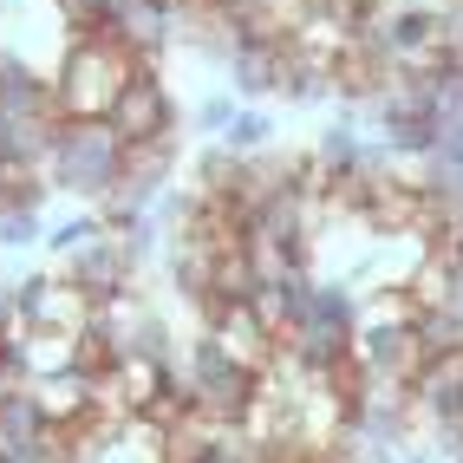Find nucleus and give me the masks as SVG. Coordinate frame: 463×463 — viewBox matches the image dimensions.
<instances>
[{
  "label": "nucleus",
  "instance_id": "nucleus-1",
  "mask_svg": "<svg viewBox=\"0 0 463 463\" xmlns=\"http://www.w3.org/2000/svg\"><path fill=\"white\" fill-rule=\"evenodd\" d=\"M144 59L118 40V33H66V52H59L52 72V105L66 125H91V118H111L118 91L131 85V72Z\"/></svg>",
  "mask_w": 463,
  "mask_h": 463
},
{
  "label": "nucleus",
  "instance_id": "nucleus-2",
  "mask_svg": "<svg viewBox=\"0 0 463 463\" xmlns=\"http://www.w3.org/2000/svg\"><path fill=\"white\" fill-rule=\"evenodd\" d=\"M46 176H52V190H66L72 203L99 209L118 190V176H125V137H118L105 118H91V125H59Z\"/></svg>",
  "mask_w": 463,
  "mask_h": 463
},
{
  "label": "nucleus",
  "instance_id": "nucleus-3",
  "mask_svg": "<svg viewBox=\"0 0 463 463\" xmlns=\"http://www.w3.org/2000/svg\"><path fill=\"white\" fill-rule=\"evenodd\" d=\"M183 379H190L196 392V411L203 418H222V424H241L255 411V398H261V373H249L215 333H196L190 339V353H183Z\"/></svg>",
  "mask_w": 463,
  "mask_h": 463
},
{
  "label": "nucleus",
  "instance_id": "nucleus-4",
  "mask_svg": "<svg viewBox=\"0 0 463 463\" xmlns=\"http://www.w3.org/2000/svg\"><path fill=\"white\" fill-rule=\"evenodd\" d=\"M105 125L125 137V150H137V144H164V137H176V99H170V85H164V72L144 66L131 72V85L118 91V105H111V118Z\"/></svg>",
  "mask_w": 463,
  "mask_h": 463
},
{
  "label": "nucleus",
  "instance_id": "nucleus-5",
  "mask_svg": "<svg viewBox=\"0 0 463 463\" xmlns=\"http://www.w3.org/2000/svg\"><path fill=\"white\" fill-rule=\"evenodd\" d=\"M14 294H20V314L33 326H52V333H91L99 326V300H91L79 281H66V274H52V268L20 274Z\"/></svg>",
  "mask_w": 463,
  "mask_h": 463
},
{
  "label": "nucleus",
  "instance_id": "nucleus-6",
  "mask_svg": "<svg viewBox=\"0 0 463 463\" xmlns=\"http://www.w3.org/2000/svg\"><path fill=\"white\" fill-rule=\"evenodd\" d=\"M196 320H203V333L222 339V346H229L241 365H249V373H268V365L281 359V333H274L249 300H203Z\"/></svg>",
  "mask_w": 463,
  "mask_h": 463
},
{
  "label": "nucleus",
  "instance_id": "nucleus-7",
  "mask_svg": "<svg viewBox=\"0 0 463 463\" xmlns=\"http://www.w3.org/2000/svg\"><path fill=\"white\" fill-rule=\"evenodd\" d=\"M59 274H66V281H79L91 300L105 307V300H118V294H131V288H137V274H144V255L131 249L125 235H99L91 249L66 255V268H59Z\"/></svg>",
  "mask_w": 463,
  "mask_h": 463
},
{
  "label": "nucleus",
  "instance_id": "nucleus-8",
  "mask_svg": "<svg viewBox=\"0 0 463 463\" xmlns=\"http://www.w3.org/2000/svg\"><path fill=\"white\" fill-rule=\"evenodd\" d=\"M0 105H7L14 118H59L52 72H33L26 52H0Z\"/></svg>",
  "mask_w": 463,
  "mask_h": 463
},
{
  "label": "nucleus",
  "instance_id": "nucleus-9",
  "mask_svg": "<svg viewBox=\"0 0 463 463\" xmlns=\"http://www.w3.org/2000/svg\"><path fill=\"white\" fill-rule=\"evenodd\" d=\"M20 365H26V385L79 373V333H52V326H33V333L20 339Z\"/></svg>",
  "mask_w": 463,
  "mask_h": 463
},
{
  "label": "nucleus",
  "instance_id": "nucleus-10",
  "mask_svg": "<svg viewBox=\"0 0 463 463\" xmlns=\"http://www.w3.org/2000/svg\"><path fill=\"white\" fill-rule=\"evenodd\" d=\"M215 144H222L229 157H261V150L274 144V111H268V105H241Z\"/></svg>",
  "mask_w": 463,
  "mask_h": 463
},
{
  "label": "nucleus",
  "instance_id": "nucleus-11",
  "mask_svg": "<svg viewBox=\"0 0 463 463\" xmlns=\"http://www.w3.org/2000/svg\"><path fill=\"white\" fill-rule=\"evenodd\" d=\"M99 235H111V229H105V209H72L66 222H52V229H46V241H40V249L66 261V255L91 249V241H99Z\"/></svg>",
  "mask_w": 463,
  "mask_h": 463
},
{
  "label": "nucleus",
  "instance_id": "nucleus-12",
  "mask_svg": "<svg viewBox=\"0 0 463 463\" xmlns=\"http://www.w3.org/2000/svg\"><path fill=\"white\" fill-rule=\"evenodd\" d=\"M46 241V209H26V203H0V249L20 255V249H40Z\"/></svg>",
  "mask_w": 463,
  "mask_h": 463
},
{
  "label": "nucleus",
  "instance_id": "nucleus-13",
  "mask_svg": "<svg viewBox=\"0 0 463 463\" xmlns=\"http://www.w3.org/2000/svg\"><path fill=\"white\" fill-rule=\"evenodd\" d=\"M418 346H424V359L457 353L463 346V320L450 314V307H424V314H418Z\"/></svg>",
  "mask_w": 463,
  "mask_h": 463
},
{
  "label": "nucleus",
  "instance_id": "nucleus-14",
  "mask_svg": "<svg viewBox=\"0 0 463 463\" xmlns=\"http://www.w3.org/2000/svg\"><path fill=\"white\" fill-rule=\"evenodd\" d=\"M235 111H241V99H235V91H209V99L196 105V131H209V137H222Z\"/></svg>",
  "mask_w": 463,
  "mask_h": 463
}]
</instances>
